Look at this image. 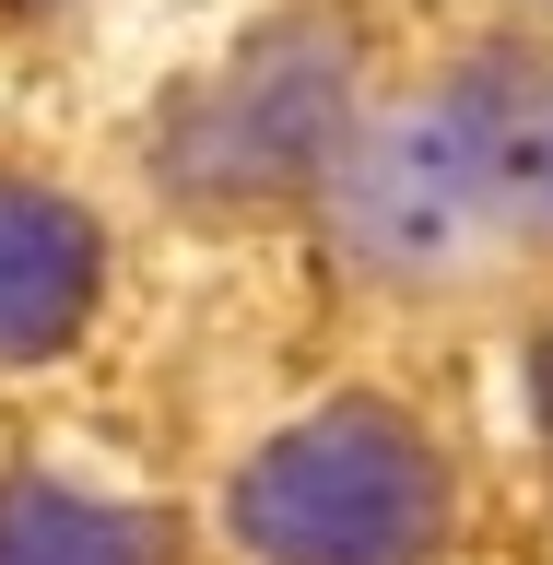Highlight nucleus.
<instances>
[{
    "mask_svg": "<svg viewBox=\"0 0 553 565\" xmlns=\"http://www.w3.org/2000/svg\"><path fill=\"white\" fill-rule=\"evenodd\" d=\"M448 530V471L401 413L342 401L236 471V542L259 565H424Z\"/></svg>",
    "mask_w": 553,
    "mask_h": 565,
    "instance_id": "f257e3e1",
    "label": "nucleus"
},
{
    "mask_svg": "<svg viewBox=\"0 0 553 565\" xmlns=\"http://www.w3.org/2000/svg\"><path fill=\"white\" fill-rule=\"evenodd\" d=\"M342 106H353V47L330 24H272L177 106L166 177L189 201H272V189H307V177L330 166V141H342Z\"/></svg>",
    "mask_w": 553,
    "mask_h": 565,
    "instance_id": "f03ea898",
    "label": "nucleus"
},
{
    "mask_svg": "<svg viewBox=\"0 0 553 565\" xmlns=\"http://www.w3.org/2000/svg\"><path fill=\"white\" fill-rule=\"evenodd\" d=\"M494 118H507V71H471L436 106L389 118L365 153L342 166V236L389 271H424L471 236V212L507 201L494 189Z\"/></svg>",
    "mask_w": 553,
    "mask_h": 565,
    "instance_id": "7ed1b4c3",
    "label": "nucleus"
},
{
    "mask_svg": "<svg viewBox=\"0 0 553 565\" xmlns=\"http://www.w3.org/2000/svg\"><path fill=\"white\" fill-rule=\"evenodd\" d=\"M83 307H95V224L60 189L0 177V365L60 353L83 330Z\"/></svg>",
    "mask_w": 553,
    "mask_h": 565,
    "instance_id": "20e7f679",
    "label": "nucleus"
},
{
    "mask_svg": "<svg viewBox=\"0 0 553 565\" xmlns=\"http://www.w3.org/2000/svg\"><path fill=\"white\" fill-rule=\"evenodd\" d=\"M0 565H153V530L71 483H0Z\"/></svg>",
    "mask_w": 553,
    "mask_h": 565,
    "instance_id": "39448f33",
    "label": "nucleus"
},
{
    "mask_svg": "<svg viewBox=\"0 0 553 565\" xmlns=\"http://www.w3.org/2000/svg\"><path fill=\"white\" fill-rule=\"evenodd\" d=\"M12 12H47V0H12Z\"/></svg>",
    "mask_w": 553,
    "mask_h": 565,
    "instance_id": "423d86ee",
    "label": "nucleus"
}]
</instances>
